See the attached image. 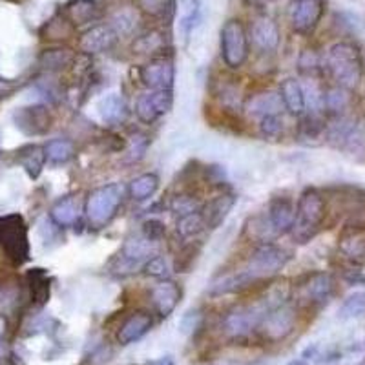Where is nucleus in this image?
<instances>
[{
    "label": "nucleus",
    "mask_w": 365,
    "mask_h": 365,
    "mask_svg": "<svg viewBox=\"0 0 365 365\" xmlns=\"http://www.w3.org/2000/svg\"><path fill=\"white\" fill-rule=\"evenodd\" d=\"M289 259H291V254L285 249L272 245V243H262L252 250V254L241 269L223 274L221 287L227 294L243 292L256 283L276 276L289 263Z\"/></svg>",
    "instance_id": "1"
},
{
    "label": "nucleus",
    "mask_w": 365,
    "mask_h": 365,
    "mask_svg": "<svg viewBox=\"0 0 365 365\" xmlns=\"http://www.w3.org/2000/svg\"><path fill=\"white\" fill-rule=\"evenodd\" d=\"M324 68L338 86L347 90H354L364 79V58L360 48L353 42L332 44L324 57Z\"/></svg>",
    "instance_id": "2"
},
{
    "label": "nucleus",
    "mask_w": 365,
    "mask_h": 365,
    "mask_svg": "<svg viewBox=\"0 0 365 365\" xmlns=\"http://www.w3.org/2000/svg\"><path fill=\"white\" fill-rule=\"evenodd\" d=\"M327 216V203L325 197L314 188H307L299 195L296 207V220L292 225V237L298 243H307L319 230Z\"/></svg>",
    "instance_id": "3"
},
{
    "label": "nucleus",
    "mask_w": 365,
    "mask_h": 365,
    "mask_svg": "<svg viewBox=\"0 0 365 365\" xmlns=\"http://www.w3.org/2000/svg\"><path fill=\"white\" fill-rule=\"evenodd\" d=\"M283 303L282 299L265 298L254 305H241V307L228 311L223 318V331L230 338H245L254 329H259L262 319L272 307Z\"/></svg>",
    "instance_id": "4"
},
{
    "label": "nucleus",
    "mask_w": 365,
    "mask_h": 365,
    "mask_svg": "<svg viewBox=\"0 0 365 365\" xmlns=\"http://www.w3.org/2000/svg\"><path fill=\"white\" fill-rule=\"evenodd\" d=\"M123 195H125V190L117 182H110V185H104V187L90 192L86 200L88 223L93 228L106 227L115 216Z\"/></svg>",
    "instance_id": "5"
},
{
    "label": "nucleus",
    "mask_w": 365,
    "mask_h": 365,
    "mask_svg": "<svg viewBox=\"0 0 365 365\" xmlns=\"http://www.w3.org/2000/svg\"><path fill=\"white\" fill-rule=\"evenodd\" d=\"M0 250L17 265L28 262V227L19 214H8L0 217Z\"/></svg>",
    "instance_id": "6"
},
{
    "label": "nucleus",
    "mask_w": 365,
    "mask_h": 365,
    "mask_svg": "<svg viewBox=\"0 0 365 365\" xmlns=\"http://www.w3.org/2000/svg\"><path fill=\"white\" fill-rule=\"evenodd\" d=\"M221 57H223L225 64L232 70H237L245 64L249 58V35L243 26V22L227 21L221 28Z\"/></svg>",
    "instance_id": "7"
},
{
    "label": "nucleus",
    "mask_w": 365,
    "mask_h": 365,
    "mask_svg": "<svg viewBox=\"0 0 365 365\" xmlns=\"http://www.w3.org/2000/svg\"><path fill=\"white\" fill-rule=\"evenodd\" d=\"M325 4V0H291L287 6V19L292 31L311 35L324 17Z\"/></svg>",
    "instance_id": "8"
},
{
    "label": "nucleus",
    "mask_w": 365,
    "mask_h": 365,
    "mask_svg": "<svg viewBox=\"0 0 365 365\" xmlns=\"http://www.w3.org/2000/svg\"><path fill=\"white\" fill-rule=\"evenodd\" d=\"M296 325V309L291 303H279L276 307L270 309L265 318L259 324L263 338L269 341H279L287 338L292 332Z\"/></svg>",
    "instance_id": "9"
},
{
    "label": "nucleus",
    "mask_w": 365,
    "mask_h": 365,
    "mask_svg": "<svg viewBox=\"0 0 365 365\" xmlns=\"http://www.w3.org/2000/svg\"><path fill=\"white\" fill-rule=\"evenodd\" d=\"M298 296L307 305H324L334 292V279L327 272L305 274L296 285Z\"/></svg>",
    "instance_id": "10"
},
{
    "label": "nucleus",
    "mask_w": 365,
    "mask_h": 365,
    "mask_svg": "<svg viewBox=\"0 0 365 365\" xmlns=\"http://www.w3.org/2000/svg\"><path fill=\"white\" fill-rule=\"evenodd\" d=\"M172 103H174L172 90H146L137 97L135 113L143 123L152 125L172 108Z\"/></svg>",
    "instance_id": "11"
},
{
    "label": "nucleus",
    "mask_w": 365,
    "mask_h": 365,
    "mask_svg": "<svg viewBox=\"0 0 365 365\" xmlns=\"http://www.w3.org/2000/svg\"><path fill=\"white\" fill-rule=\"evenodd\" d=\"M175 79V68L170 58H154L141 68V81L148 90H172Z\"/></svg>",
    "instance_id": "12"
},
{
    "label": "nucleus",
    "mask_w": 365,
    "mask_h": 365,
    "mask_svg": "<svg viewBox=\"0 0 365 365\" xmlns=\"http://www.w3.org/2000/svg\"><path fill=\"white\" fill-rule=\"evenodd\" d=\"M117 38H119V34H117V29L113 26L97 24L88 29L86 34L81 37L79 46L81 50L88 55L104 53V51H110L117 44Z\"/></svg>",
    "instance_id": "13"
},
{
    "label": "nucleus",
    "mask_w": 365,
    "mask_h": 365,
    "mask_svg": "<svg viewBox=\"0 0 365 365\" xmlns=\"http://www.w3.org/2000/svg\"><path fill=\"white\" fill-rule=\"evenodd\" d=\"M13 120L21 132L26 135H41L48 132L51 126V115L44 106H28V108H19L13 115Z\"/></svg>",
    "instance_id": "14"
},
{
    "label": "nucleus",
    "mask_w": 365,
    "mask_h": 365,
    "mask_svg": "<svg viewBox=\"0 0 365 365\" xmlns=\"http://www.w3.org/2000/svg\"><path fill=\"white\" fill-rule=\"evenodd\" d=\"M64 15L73 26L90 24L104 15V4L99 0H70L64 6Z\"/></svg>",
    "instance_id": "15"
},
{
    "label": "nucleus",
    "mask_w": 365,
    "mask_h": 365,
    "mask_svg": "<svg viewBox=\"0 0 365 365\" xmlns=\"http://www.w3.org/2000/svg\"><path fill=\"white\" fill-rule=\"evenodd\" d=\"M267 216H269L274 232L278 234V236L279 234L291 232L296 220V207L289 197H274L269 203Z\"/></svg>",
    "instance_id": "16"
},
{
    "label": "nucleus",
    "mask_w": 365,
    "mask_h": 365,
    "mask_svg": "<svg viewBox=\"0 0 365 365\" xmlns=\"http://www.w3.org/2000/svg\"><path fill=\"white\" fill-rule=\"evenodd\" d=\"M150 299H152V305L158 311V314L161 318H166L178 307L179 299H181V289L174 282L165 279L150 291Z\"/></svg>",
    "instance_id": "17"
},
{
    "label": "nucleus",
    "mask_w": 365,
    "mask_h": 365,
    "mask_svg": "<svg viewBox=\"0 0 365 365\" xmlns=\"http://www.w3.org/2000/svg\"><path fill=\"white\" fill-rule=\"evenodd\" d=\"M283 108V101L276 91H262L250 97L245 104V110L256 119H265L270 115H279Z\"/></svg>",
    "instance_id": "18"
},
{
    "label": "nucleus",
    "mask_w": 365,
    "mask_h": 365,
    "mask_svg": "<svg viewBox=\"0 0 365 365\" xmlns=\"http://www.w3.org/2000/svg\"><path fill=\"white\" fill-rule=\"evenodd\" d=\"M254 44L262 51H274L279 44V28L270 17H257L250 28Z\"/></svg>",
    "instance_id": "19"
},
{
    "label": "nucleus",
    "mask_w": 365,
    "mask_h": 365,
    "mask_svg": "<svg viewBox=\"0 0 365 365\" xmlns=\"http://www.w3.org/2000/svg\"><path fill=\"white\" fill-rule=\"evenodd\" d=\"M152 329V316L148 312H133L126 318V322L120 325L117 332V341L120 345H130L133 341L141 340L146 332Z\"/></svg>",
    "instance_id": "20"
},
{
    "label": "nucleus",
    "mask_w": 365,
    "mask_h": 365,
    "mask_svg": "<svg viewBox=\"0 0 365 365\" xmlns=\"http://www.w3.org/2000/svg\"><path fill=\"white\" fill-rule=\"evenodd\" d=\"M234 203H236V197L230 194H221L217 197H214V200L208 201V203H205L201 207V216H203L207 228L220 227L227 220L228 214H230Z\"/></svg>",
    "instance_id": "21"
},
{
    "label": "nucleus",
    "mask_w": 365,
    "mask_h": 365,
    "mask_svg": "<svg viewBox=\"0 0 365 365\" xmlns=\"http://www.w3.org/2000/svg\"><path fill=\"white\" fill-rule=\"evenodd\" d=\"M338 249L351 262L365 259V228L345 227L340 243H338Z\"/></svg>",
    "instance_id": "22"
},
{
    "label": "nucleus",
    "mask_w": 365,
    "mask_h": 365,
    "mask_svg": "<svg viewBox=\"0 0 365 365\" xmlns=\"http://www.w3.org/2000/svg\"><path fill=\"white\" fill-rule=\"evenodd\" d=\"M99 115L106 125H120L125 123L126 115H128V106H126L125 99L117 93H110V96L103 97L99 101Z\"/></svg>",
    "instance_id": "23"
},
{
    "label": "nucleus",
    "mask_w": 365,
    "mask_h": 365,
    "mask_svg": "<svg viewBox=\"0 0 365 365\" xmlns=\"http://www.w3.org/2000/svg\"><path fill=\"white\" fill-rule=\"evenodd\" d=\"M283 106L292 115H302L305 112V96H303V84L296 79H285L279 88Z\"/></svg>",
    "instance_id": "24"
},
{
    "label": "nucleus",
    "mask_w": 365,
    "mask_h": 365,
    "mask_svg": "<svg viewBox=\"0 0 365 365\" xmlns=\"http://www.w3.org/2000/svg\"><path fill=\"white\" fill-rule=\"evenodd\" d=\"M81 217V205L77 197L66 195L63 200H58L51 208V220L61 227H71L79 221Z\"/></svg>",
    "instance_id": "25"
},
{
    "label": "nucleus",
    "mask_w": 365,
    "mask_h": 365,
    "mask_svg": "<svg viewBox=\"0 0 365 365\" xmlns=\"http://www.w3.org/2000/svg\"><path fill=\"white\" fill-rule=\"evenodd\" d=\"M340 148L351 155L361 158L365 155V117L358 115L354 117L353 125L349 128L347 135L344 137Z\"/></svg>",
    "instance_id": "26"
},
{
    "label": "nucleus",
    "mask_w": 365,
    "mask_h": 365,
    "mask_svg": "<svg viewBox=\"0 0 365 365\" xmlns=\"http://www.w3.org/2000/svg\"><path fill=\"white\" fill-rule=\"evenodd\" d=\"M351 104V90L341 86H332L325 91L324 96V110H327L329 113H332L334 117L344 115L345 110L349 108Z\"/></svg>",
    "instance_id": "27"
},
{
    "label": "nucleus",
    "mask_w": 365,
    "mask_h": 365,
    "mask_svg": "<svg viewBox=\"0 0 365 365\" xmlns=\"http://www.w3.org/2000/svg\"><path fill=\"white\" fill-rule=\"evenodd\" d=\"M44 152L48 161L53 165H63L75 155V145L68 139H53L46 145Z\"/></svg>",
    "instance_id": "28"
},
{
    "label": "nucleus",
    "mask_w": 365,
    "mask_h": 365,
    "mask_svg": "<svg viewBox=\"0 0 365 365\" xmlns=\"http://www.w3.org/2000/svg\"><path fill=\"white\" fill-rule=\"evenodd\" d=\"M159 187V179L155 174H143L130 182V194L135 201H145L155 194Z\"/></svg>",
    "instance_id": "29"
},
{
    "label": "nucleus",
    "mask_w": 365,
    "mask_h": 365,
    "mask_svg": "<svg viewBox=\"0 0 365 365\" xmlns=\"http://www.w3.org/2000/svg\"><path fill=\"white\" fill-rule=\"evenodd\" d=\"M205 228H207V225H205L203 216H201V210L192 212L187 216H179L178 232L181 237H194L203 232Z\"/></svg>",
    "instance_id": "30"
},
{
    "label": "nucleus",
    "mask_w": 365,
    "mask_h": 365,
    "mask_svg": "<svg viewBox=\"0 0 365 365\" xmlns=\"http://www.w3.org/2000/svg\"><path fill=\"white\" fill-rule=\"evenodd\" d=\"M44 159L46 152L41 146H28L26 148V154L21 158V163L29 178H38V174L42 172V166H44Z\"/></svg>",
    "instance_id": "31"
},
{
    "label": "nucleus",
    "mask_w": 365,
    "mask_h": 365,
    "mask_svg": "<svg viewBox=\"0 0 365 365\" xmlns=\"http://www.w3.org/2000/svg\"><path fill=\"white\" fill-rule=\"evenodd\" d=\"M73 61V51L68 48H57V50H46L41 55L42 66L48 70H61Z\"/></svg>",
    "instance_id": "32"
},
{
    "label": "nucleus",
    "mask_w": 365,
    "mask_h": 365,
    "mask_svg": "<svg viewBox=\"0 0 365 365\" xmlns=\"http://www.w3.org/2000/svg\"><path fill=\"white\" fill-rule=\"evenodd\" d=\"M165 35L159 29H154V31H150V34L141 35V37L137 38L135 44H133V50L137 53H154V51H159L165 48Z\"/></svg>",
    "instance_id": "33"
},
{
    "label": "nucleus",
    "mask_w": 365,
    "mask_h": 365,
    "mask_svg": "<svg viewBox=\"0 0 365 365\" xmlns=\"http://www.w3.org/2000/svg\"><path fill=\"white\" fill-rule=\"evenodd\" d=\"M135 8L148 17H165L174 9V0H133Z\"/></svg>",
    "instance_id": "34"
},
{
    "label": "nucleus",
    "mask_w": 365,
    "mask_h": 365,
    "mask_svg": "<svg viewBox=\"0 0 365 365\" xmlns=\"http://www.w3.org/2000/svg\"><path fill=\"white\" fill-rule=\"evenodd\" d=\"M29 279H31V292H34V299L38 305H44L50 298V285H48V278L46 274L42 272V269H35L34 272L29 274Z\"/></svg>",
    "instance_id": "35"
},
{
    "label": "nucleus",
    "mask_w": 365,
    "mask_h": 365,
    "mask_svg": "<svg viewBox=\"0 0 365 365\" xmlns=\"http://www.w3.org/2000/svg\"><path fill=\"white\" fill-rule=\"evenodd\" d=\"M325 123L318 117V113H311L299 123V137L303 139H316L325 132Z\"/></svg>",
    "instance_id": "36"
},
{
    "label": "nucleus",
    "mask_w": 365,
    "mask_h": 365,
    "mask_svg": "<svg viewBox=\"0 0 365 365\" xmlns=\"http://www.w3.org/2000/svg\"><path fill=\"white\" fill-rule=\"evenodd\" d=\"M365 312V294L364 292H358V294H353L351 298L345 299V303L340 309V318L351 319L358 318Z\"/></svg>",
    "instance_id": "37"
},
{
    "label": "nucleus",
    "mask_w": 365,
    "mask_h": 365,
    "mask_svg": "<svg viewBox=\"0 0 365 365\" xmlns=\"http://www.w3.org/2000/svg\"><path fill=\"white\" fill-rule=\"evenodd\" d=\"M324 68V61L318 57L314 50H305L299 55V71L305 75H316Z\"/></svg>",
    "instance_id": "38"
},
{
    "label": "nucleus",
    "mask_w": 365,
    "mask_h": 365,
    "mask_svg": "<svg viewBox=\"0 0 365 365\" xmlns=\"http://www.w3.org/2000/svg\"><path fill=\"white\" fill-rule=\"evenodd\" d=\"M172 210L179 216H187V214H192V212L201 210L200 201L192 197V195H178L174 201H172Z\"/></svg>",
    "instance_id": "39"
},
{
    "label": "nucleus",
    "mask_w": 365,
    "mask_h": 365,
    "mask_svg": "<svg viewBox=\"0 0 365 365\" xmlns=\"http://www.w3.org/2000/svg\"><path fill=\"white\" fill-rule=\"evenodd\" d=\"M259 128L267 139H278L283 132V123L279 115H270L259 120Z\"/></svg>",
    "instance_id": "40"
},
{
    "label": "nucleus",
    "mask_w": 365,
    "mask_h": 365,
    "mask_svg": "<svg viewBox=\"0 0 365 365\" xmlns=\"http://www.w3.org/2000/svg\"><path fill=\"white\" fill-rule=\"evenodd\" d=\"M145 272L154 278H165L168 274V263H166L165 256H154L150 257L148 262L145 263Z\"/></svg>",
    "instance_id": "41"
},
{
    "label": "nucleus",
    "mask_w": 365,
    "mask_h": 365,
    "mask_svg": "<svg viewBox=\"0 0 365 365\" xmlns=\"http://www.w3.org/2000/svg\"><path fill=\"white\" fill-rule=\"evenodd\" d=\"M141 234L146 237V240L158 243V241H161L163 237H165V225H163L161 221L148 220L143 223Z\"/></svg>",
    "instance_id": "42"
},
{
    "label": "nucleus",
    "mask_w": 365,
    "mask_h": 365,
    "mask_svg": "<svg viewBox=\"0 0 365 365\" xmlns=\"http://www.w3.org/2000/svg\"><path fill=\"white\" fill-rule=\"evenodd\" d=\"M201 322H203V316L200 311H188L179 322V327L185 334H194L201 327Z\"/></svg>",
    "instance_id": "43"
},
{
    "label": "nucleus",
    "mask_w": 365,
    "mask_h": 365,
    "mask_svg": "<svg viewBox=\"0 0 365 365\" xmlns=\"http://www.w3.org/2000/svg\"><path fill=\"white\" fill-rule=\"evenodd\" d=\"M200 13H201V8H200V2L195 0L194 4H192L190 11L187 13V17L182 19V31H185V35H187V38L190 37V34L194 31L195 28H197V24H200Z\"/></svg>",
    "instance_id": "44"
},
{
    "label": "nucleus",
    "mask_w": 365,
    "mask_h": 365,
    "mask_svg": "<svg viewBox=\"0 0 365 365\" xmlns=\"http://www.w3.org/2000/svg\"><path fill=\"white\" fill-rule=\"evenodd\" d=\"M146 365H174V361H172V358L163 356V358H158V360L148 361V364H146Z\"/></svg>",
    "instance_id": "45"
},
{
    "label": "nucleus",
    "mask_w": 365,
    "mask_h": 365,
    "mask_svg": "<svg viewBox=\"0 0 365 365\" xmlns=\"http://www.w3.org/2000/svg\"><path fill=\"white\" fill-rule=\"evenodd\" d=\"M2 334H4V319L0 318V340H2Z\"/></svg>",
    "instance_id": "46"
}]
</instances>
